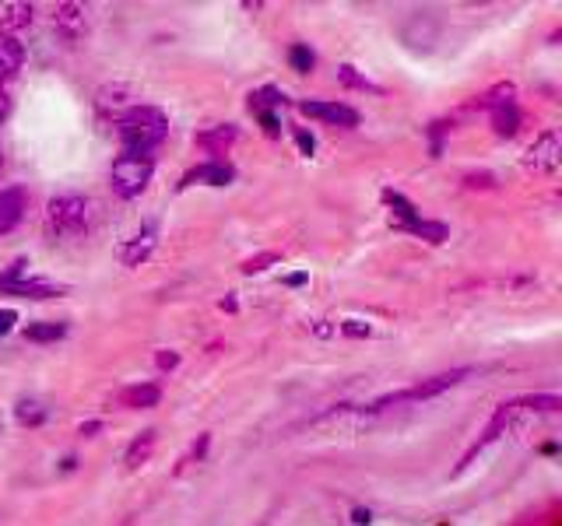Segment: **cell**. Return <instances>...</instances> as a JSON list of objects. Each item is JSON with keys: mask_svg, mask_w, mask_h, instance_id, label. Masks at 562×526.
Instances as JSON below:
<instances>
[{"mask_svg": "<svg viewBox=\"0 0 562 526\" xmlns=\"http://www.w3.org/2000/svg\"><path fill=\"white\" fill-rule=\"evenodd\" d=\"M166 134H169V120L155 106H134L116 123V137H120L123 151H130V155H148V151L166 141Z\"/></svg>", "mask_w": 562, "mask_h": 526, "instance_id": "6da1fadb", "label": "cell"}, {"mask_svg": "<svg viewBox=\"0 0 562 526\" xmlns=\"http://www.w3.org/2000/svg\"><path fill=\"white\" fill-rule=\"evenodd\" d=\"M152 176H155V162H152V158H148V155H130V151H123V155L113 162V169H109V186L116 190V197L130 200V197H141V193L148 190Z\"/></svg>", "mask_w": 562, "mask_h": 526, "instance_id": "7a4b0ae2", "label": "cell"}, {"mask_svg": "<svg viewBox=\"0 0 562 526\" xmlns=\"http://www.w3.org/2000/svg\"><path fill=\"white\" fill-rule=\"evenodd\" d=\"M92 221V207L78 193H60L46 204V225L53 235H81Z\"/></svg>", "mask_w": 562, "mask_h": 526, "instance_id": "3957f363", "label": "cell"}, {"mask_svg": "<svg viewBox=\"0 0 562 526\" xmlns=\"http://www.w3.org/2000/svg\"><path fill=\"white\" fill-rule=\"evenodd\" d=\"M559 158H562V144L555 130H545V134L534 137V144L524 151V165L534 172H552L559 169Z\"/></svg>", "mask_w": 562, "mask_h": 526, "instance_id": "277c9868", "label": "cell"}, {"mask_svg": "<svg viewBox=\"0 0 562 526\" xmlns=\"http://www.w3.org/2000/svg\"><path fill=\"white\" fill-rule=\"evenodd\" d=\"M22 271H25V263H15V267L0 278V288L11 295H22V299H53V295H60V288L50 285V281H25Z\"/></svg>", "mask_w": 562, "mask_h": 526, "instance_id": "5b68a950", "label": "cell"}, {"mask_svg": "<svg viewBox=\"0 0 562 526\" xmlns=\"http://www.w3.org/2000/svg\"><path fill=\"white\" fill-rule=\"evenodd\" d=\"M134 106H137L134 92H130L127 85H106L99 95H95V109H99V116H106V120H116V123H120Z\"/></svg>", "mask_w": 562, "mask_h": 526, "instance_id": "8992f818", "label": "cell"}, {"mask_svg": "<svg viewBox=\"0 0 562 526\" xmlns=\"http://www.w3.org/2000/svg\"><path fill=\"white\" fill-rule=\"evenodd\" d=\"M299 113L313 116V120H327V123H338V127H355L359 123V113L345 102H299Z\"/></svg>", "mask_w": 562, "mask_h": 526, "instance_id": "52a82bcc", "label": "cell"}, {"mask_svg": "<svg viewBox=\"0 0 562 526\" xmlns=\"http://www.w3.org/2000/svg\"><path fill=\"white\" fill-rule=\"evenodd\" d=\"M155 246H159V232H155V225H145L141 232L134 235V239L127 242V246L120 249L123 267H141V263L155 253Z\"/></svg>", "mask_w": 562, "mask_h": 526, "instance_id": "ba28073f", "label": "cell"}, {"mask_svg": "<svg viewBox=\"0 0 562 526\" xmlns=\"http://www.w3.org/2000/svg\"><path fill=\"white\" fill-rule=\"evenodd\" d=\"M53 25H57L67 39H78L81 32L88 29V8L85 4H60L57 15H53Z\"/></svg>", "mask_w": 562, "mask_h": 526, "instance_id": "9c48e42d", "label": "cell"}, {"mask_svg": "<svg viewBox=\"0 0 562 526\" xmlns=\"http://www.w3.org/2000/svg\"><path fill=\"white\" fill-rule=\"evenodd\" d=\"M22 64H25V46L15 36H8V32H0V81L15 78L22 71Z\"/></svg>", "mask_w": 562, "mask_h": 526, "instance_id": "30bf717a", "label": "cell"}, {"mask_svg": "<svg viewBox=\"0 0 562 526\" xmlns=\"http://www.w3.org/2000/svg\"><path fill=\"white\" fill-rule=\"evenodd\" d=\"M25 214V193L22 190H0V235H8L18 228Z\"/></svg>", "mask_w": 562, "mask_h": 526, "instance_id": "8fae6325", "label": "cell"}, {"mask_svg": "<svg viewBox=\"0 0 562 526\" xmlns=\"http://www.w3.org/2000/svg\"><path fill=\"white\" fill-rule=\"evenodd\" d=\"M232 165H225V162H208V165H197L194 172L187 176V183H208V186H225V183H232Z\"/></svg>", "mask_w": 562, "mask_h": 526, "instance_id": "7c38bea8", "label": "cell"}, {"mask_svg": "<svg viewBox=\"0 0 562 526\" xmlns=\"http://www.w3.org/2000/svg\"><path fill=\"white\" fill-rule=\"evenodd\" d=\"M25 25H32V4L4 0L0 4V29H25Z\"/></svg>", "mask_w": 562, "mask_h": 526, "instance_id": "4fadbf2b", "label": "cell"}, {"mask_svg": "<svg viewBox=\"0 0 562 526\" xmlns=\"http://www.w3.org/2000/svg\"><path fill=\"white\" fill-rule=\"evenodd\" d=\"M162 400V390L152 383H141V386H130V390L120 393V404L123 407H155Z\"/></svg>", "mask_w": 562, "mask_h": 526, "instance_id": "5bb4252c", "label": "cell"}, {"mask_svg": "<svg viewBox=\"0 0 562 526\" xmlns=\"http://www.w3.org/2000/svg\"><path fill=\"white\" fill-rule=\"evenodd\" d=\"M492 127H496L499 137H513L520 130V109L513 106V102L496 106V109H492Z\"/></svg>", "mask_w": 562, "mask_h": 526, "instance_id": "9a60e30c", "label": "cell"}, {"mask_svg": "<svg viewBox=\"0 0 562 526\" xmlns=\"http://www.w3.org/2000/svg\"><path fill=\"white\" fill-rule=\"evenodd\" d=\"M152 449H155V432L148 428V432H141V435H137V439L127 446V456H123V463H127L130 470L141 467V463H145L148 456H152Z\"/></svg>", "mask_w": 562, "mask_h": 526, "instance_id": "2e32d148", "label": "cell"}, {"mask_svg": "<svg viewBox=\"0 0 562 526\" xmlns=\"http://www.w3.org/2000/svg\"><path fill=\"white\" fill-rule=\"evenodd\" d=\"M232 141H236V127H232V123L215 127V130H204V134L197 137V144H201V148H208V151H225Z\"/></svg>", "mask_w": 562, "mask_h": 526, "instance_id": "e0dca14e", "label": "cell"}, {"mask_svg": "<svg viewBox=\"0 0 562 526\" xmlns=\"http://www.w3.org/2000/svg\"><path fill=\"white\" fill-rule=\"evenodd\" d=\"M64 334H67V323H53V320H46V323H29V327H25V337H29V341H36V344L60 341Z\"/></svg>", "mask_w": 562, "mask_h": 526, "instance_id": "ac0fdd59", "label": "cell"}, {"mask_svg": "<svg viewBox=\"0 0 562 526\" xmlns=\"http://www.w3.org/2000/svg\"><path fill=\"white\" fill-rule=\"evenodd\" d=\"M15 414H18V421H22V425H29V428H36V425H43V421H46V407L39 404V400H18Z\"/></svg>", "mask_w": 562, "mask_h": 526, "instance_id": "d6986e66", "label": "cell"}, {"mask_svg": "<svg viewBox=\"0 0 562 526\" xmlns=\"http://www.w3.org/2000/svg\"><path fill=\"white\" fill-rule=\"evenodd\" d=\"M289 64H292V71H299V74H310L313 67H317V53L310 50V46H303V43H296L289 50Z\"/></svg>", "mask_w": 562, "mask_h": 526, "instance_id": "ffe728a7", "label": "cell"}, {"mask_svg": "<svg viewBox=\"0 0 562 526\" xmlns=\"http://www.w3.org/2000/svg\"><path fill=\"white\" fill-rule=\"evenodd\" d=\"M278 102H281L278 88H260V92L250 95V109H253V113H267V106H278Z\"/></svg>", "mask_w": 562, "mask_h": 526, "instance_id": "44dd1931", "label": "cell"}, {"mask_svg": "<svg viewBox=\"0 0 562 526\" xmlns=\"http://www.w3.org/2000/svg\"><path fill=\"white\" fill-rule=\"evenodd\" d=\"M408 232L422 235V239H429V242H443V239H447V228L436 225V221H415V225H408Z\"/></svg>", "mask_w": 562, "mask_h": 526, "instance_id": "7402d4cb", "label": "cell"}, {"mask_svg": "<svg viewBox=\"0 0 562 526\" xmlns=\"http://www.w3.org/2000/svg\"><path fill=\"white\" fill-rule=\"evenodd\" d=\"M338 330L345 337H369V334H373V330H369V323H362V320H345Z\"/></svg>", "mask_w": 562, "mask_h": 526, "instance_id": "603a6c76", "label": "cell"}, {"mask_svg": "<svg viewBox=\"0 0 562 526\" xmlns=\"http://www.w3.org/2000/svg\"><path fill=\"white\" fill-rule=\"evenodd\" d=\"M341 81H345V85H352V88H373V85H369V81L366 78H359V74H355V67H341Z\"/></svg>", "mask_w": 562, "mask_h": 526, "instance_id": "cb8c5ba5", "label": "cell"}, {"mask_svg": "<svg viewBox=\"0 0 562 526\" xmlns=\"http://www.w3.org/2000/svg\"><path fill=\"white\" fill-rule=\"evenodd\" d=\"M15 323H18V313H15V309H0V337L11 334V330H15Z\"/></svg>", "mask_w": 562, "mask_h": 526, "instance_id": "d4e9b609", "label": "cell"}, {"mask_svg": "<svg viewBox=\"0 0 562 526\" xmlns=\"http://www.w3.org/2000/svg\"><path fill=\"white\" fill-rule=\"evenodd\" d=\"M274 260H278V256H274V253L257 256V260H246V267H243V271H246V274H257V271H264L267 263H274Z\"/></svg>", "mask_w": 562, "mask_h": 526, "instance_id": "484cf974", "label": "cell"}, {"mask_svg": "<svg viewBox=\"0 0 562 526\" xmlns=\"http://www.w3.org/2000/svg\"><path fill=\"white\" fill-rule=\"evenodd\" d=\"M296 141H299V148H303V155H313V148H317V141H313V134H306V130H299Z\"/></svg>", "mask_w": 562, "mask_h": 526, "instance_id": "4316f807", "label": "cell"}, {"mask_svg": "<svg viewBox=\"0 0 562 526\" xmlns=\"http://www.w3.org/2000/svg\"><path fill=\"white\" fill-rule=\"evenodd\" d=\"M176 362H180V355H173V351H162V355H159V365H162V369H173Z\"/></svg>", "mask_w": 562, "mask_h": 526, "instance_id": "83f0119b", "label": "cell"}, {"mask_svg": "<svg viewBox=\"0 0 562 526\" xmlns=\"http://www.w3.org/2000/svg\"><path fill=\"white\" fill-rule=\"evenodd\" d=\"M369 519H373V516H369V509H355L352 512V523L355 526H369Z\"/></svg>", "mask_w": 562, "mask_h": 526, "instance_id": "f1b7e54d", "label": "cell"}, {"mask_svg": "<svg viewBox=\"0 0 562 526\" xmlns=\"http://www.w3.org/2000/svg\"><path fill=\"white\" fill-rule=\"evenodd\" d=\"M8 113H11V99H8V92H0V123L8 120Z\"/></svg>", "mask_w": 562, "mask_h": 526, "instance_id": "f546056e", "label": "cell"}, {"mask_svg": "<svg viewBox=\"0 0 562 526\" xmlns=\"http://www.w3.org/2000/svg\"><path fill=\"white\" fill-rule=\"evenodd\" d=\"M260 120H264L267 134H278V120H274V116H271V113H260Z\"/></svg>", "mask_w": 562, "mask_h": 526, "instance_id": "4dcf8cb0", "label": "cell"}, {"mask_svg": "<svg viewBox=\"0 0 562 526\" xmlns=\"http://www.w3.org/2000/svg\"><path fill=\"white\" fill-rule=\"evenodd\" d=\"M468 186H492V176H468Z\"/></svg>", "mask_w": 562, "mask_h": 526, "instance_id": "1f68e13d", "label": "cell"}, {"mask_svg": "<svg viewBox=\"0 0 562 526\" xmlns=\"http://www.w3.org/2000/svg\"><path fill=\"white\" fill-rule=\"evenodd\" d=\"M306 281V274H292V278H285V285H292V288H299Z\"/></svg>", "mask_w": 562, "mask_h": 526, "instance_id": "d6a6232c", "label": "cell"}, {"mask_svg": "<svg viewBox=\"0 0 562 526\" xmlns=\"http://www.w3.org/2000/svg\"><path fill=\"white\" fill-rule=\"evenodd\" d=\"M0 165H4V155H0Z\"/></svg>", "mask_w": 562, "mask_h": 526, "instance_id": "836d02e7", "label": "cell"}, {"mask_svg": "<svg viewBox=\"0 0 562 526\" xmlns=\"http://www.w3.org/2000/svg\"><path fill=\"white\" fill-rule=\"evenodd\" d=\"M0 428H4V425H0Z\"/></svg>", "mask_w": 562, "mask_h": 526, "instance_id": "e575fe53", "label": "cell"}]
</instances>
